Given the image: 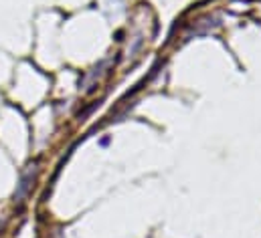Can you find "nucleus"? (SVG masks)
Listing matches in <instances>:
<instances>
[{
    "label": "nucleus",
    "mask_w": 261,
    "mask_h": 238,
    "mask_svg": "<svg viewBox=\"0 0 261 238\" xmlns=\"http://www.w3.org/2000/svg\"><path fill=\"white\" fill-rule=\"evenodd\" d=\"M37 174H39L37 164L27 166V170L20 174V180H18V184H16V190H14V202H16V204L24 202V198L31 194V190H33V186H35V180H37Z\"/></svg>",
    "instance_id": "nucleus-1"
},
{
    "label": "nucleus",
    "mask_w": 261,
    "mask_h": 238,
    "mask_svg": "<svg viewBox=\"0 0 261 238\" xmlns=\"http://www.w3.org/2000/svg\"><path fill=\"white\" fill-rule=\"evenodd\" d=\"M112 65V61L106 59L101 61V63H97L93 69H89L87 73H85V77H83V81H81V89L83 91H91L99 81H101V77L106 75V69Z\"/></svg>",
    "instance_id": "nucleus-2"
},
{
    "label": "nucleus",
    "mask_w": 261,
    "mask_h": 238,
    "mask_svg": "<svg viewBox=\"0 0 261 238\" xmlns=\"http://www.w3.org/2000/svg\"><path fill=\"white\" fill-rule=\"evenodd\" d=\"M0 228H2V220H0Z\"/></svg>",
    "instance_id": "nucleus-3"
},
{
    "label": "nucleus",
    "mask_w": 261,
    "mask_h": 238,
    "mask_svg": "<svg viewBox=\"0 0 261 238\" xmlns=\"http://www.w3.org/2000/svg\"><path fill=\"white\" fill-rule=\"evenodd\" d=\"M57 238H61V236H57Z\"/></svg>",
    "instance_id": "nucleus-4"
}]
</instances>
